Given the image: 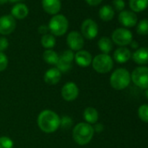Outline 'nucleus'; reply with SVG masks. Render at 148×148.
<instances>
[{
	"mask_svg": "<svg viewBox=\"0 0 148 148\" xmlns=\"http://www.w3.org/2000/svg\"><path fill=\"white\" fill-rule=\"evenodd\" d=\"M83 117L86 120V123L90 125L96 124L99 120V112L94 107L89 106L85 109L83 112Z\"/></svg>",
	"mask_w": 148,
	"mask_h": 148,
	"instance_id": "19",
	"label": "nucleus"
},
{
	"mask_svg": "<svg viewBox=\"0 0 148 148\" xmlns=\"http://www.w3.org/2000/svg\"><path fill=\"white\" fill-rule=\"evenodd\" d=\"M73 125V120L69 116H63L60 118V126L64 130H68Z\"/></svg>",
	"mask_w": 148,
	"mask_h": 148,
	"instance_id": "28",
	"label": "nucleus"
},
{
	"mask_svg": "<svg viewBox=\"0 0 148 148\" xmlns=\"http://www.w3.org/2000/svg\"><path fill=\"white\" fill-rule=\"evenodd\" d=\"M38 125L42 132L52 133L60 126V117L51 110H44L38 117Z\"/></svg>",
	"mask_w": 148,
	"mask_h": 148,
	"instance_id": "1",
	"label": "nucleus"
},
{
	"mask_svg": "<svg viewBox=\"0 0 148 148\" xmlns=\"http://www.w3.org/2000/svg\"><path fill=\"white\" fill-rule=\"evenodd\" d=\"M132 58V52L126 47H119L113 52V59L118 64H125Z\"/></svg>",
	"mask_w": 148,
	"mask_h": 148,
	"instance_id": "17",
	"label": "nucleus"
},
{
	"mask_svg": "<svg viewBox=\"0 0 148 148\" xmlns=\"http://www.w3.org/2000/svg\"><path fill=\"white\" fill-rule=\"evenodd\" d=\"M9 46V41L6 38L1 37L0 38V51L4 52Z\"/></svg>",
	"mask_w": 148,
	"mask_h": 148,
	"instance_id": "33",
	"label": "nucleus"
},
{
	"mask_svg": "<svg viewBox=\"0 0 148 148\" xmlns=\"http://www.w3.org/2000/svg\"><path fill=\"white\" fill-rule=\"evenodd\" d=\"M59 58V55L53 50H45L43 53V59L51 65H56Z\"/></svg>",
	"mask_w": 148,
	"mask_h": 148,
	"instance_id": "23",
	"label": "nucleus"
},
{
	"mask_svg": "<svg viewBox=\"0 0 148 148\" xmlns=\"http://www.w3.org/2000/svg\"><path fill=\"white\" fill-rule=\"evenodd\" d=\"M133 39L131 31L126 28H118L112 33V41L120 47L129 45Z\"/></svg>",
	"mask_w": 148,
	"mask_h": 148,
	"instance_id": "7",
	"label": "nucleus"
},
{
	"mask_svg": "<svg viewBox=\"0 0 148 148\" xmlns=\"http://www.w3.org/2000/svg\"><path fill=\"white\" fill-rule=\"evenodd\" d=\"M9 2H11V3H18V2H20L21 0H8Z\"/></svg>",
	"mask_w": 148,
	"mask_h": 148,
	"instance_id": "39",
	"label": "nucleus"
},
{
	"mask_svg": "<svg viewBox=\"0 0 148 148\" xmlns=\"http://www.w3.org/2000/svg\"><path fill=\"white\" fill-rule=\"evenodd\" d=\"M98 46L99 50L102 51V53L109 54L113 48V44L112 39L109 38L108 37H102L99 38L98 42Z\"/></svg>",
	"mask_w": 148,
	"mask_h": 148,
	"instance_id": "21",
	"label": "nucleus"
},
{
	"mask_svg": "<svg viewBox=\"0 0 148 148\" xmlns=\"http://www.w3.org/2000/svg\"><path fill=\"white\" fill-rule=\"evenodd\" d=\"M79 94V89L78 86L74 82H67L65 83L61 89V96L64 100L71 102L74 101Z\"/></svg>",
	"mask_w": 148,
	"mask_h": 148,
	"instance_id": "10",
	"label": "nucleus"
},
{
	"mask_svg": "<svg viewBox=\"0 0 148 148\" xmlns=\"http://www.w3.org/2000/svg\"><path fill=\"white\" fill-rule=\"evenodd\" d=\"M72 67V63H69V62H66L61 58H58V61L56 64V68L58 70L60 71L61 73H65L67 72L68 71H70Z\"/></svg>",
	"mask_w": 148,
	"mask_h": 148,
	"instance_id": "27",
	"label": "nucleus"
},
{
	"mask_svg": "<svg viewBox=\"0 0 148 148\" xmlns=\"http://www.w3.org/2000/svg\"><path fill=\"white\" fill-rule=\"evenodd\" d=\"M11 13H12L11 15L15 19H24L28 16L29 9L25 4L18 3L12 7V11H11Z\"/></svg>",
	"mask_w": 148,
	"mask_h": 148,
	"instance_id": "18",
	"label": "nucleus"
},
{
	"mask_svg": "<svg viewBox=\"0 0 148 148\" xmlns=\"http://www.w3.org/2000/svg\"><path fill=\"white\" fill-rule=\"evenodd\" d=\"M131 73L125 68H118L112 71L110 77L111 86L117 91L127 88L131 83Z\"/></svg>",
	"mask_w": 148,
	"mask_h": 148,
	"instance_id": "3",
	"label": "nucleus"
},
{
	"mask_svg": "<svg viewBox=\"0 0 148 148\" xmlns=\"http://www.w3.org/2000/svg\"><path fill=\"white\" fill-rule=\"evenodd\" d=\"M130 45H131V47H132V49H135V50H137V49L138 48V44L137 41H133V40H132V41L131 42Z\"/></svg>",
	"mask_w": 148,
	"mask_h": 148,
	"instance_id": "37",
	"label": "nucleus"
},
{
	"mask_svg": "<svg viewBox=\"0 0 148 148\" xmlns=\"http://www.w3.org/2000/svg\"><path fill=\"white\" fill-rule=\"evenodd\" d=\"M93 130H94V132H103V130H104V125H103V124H101V123H99V124H97L96 123V125L93 126Z\"/></svg>",
	"mask_w": 148,
	"mask_h": 148,
	"instance_id": "36",
	"label": "nucleus"
},
{
	"mask_svg": "<svg viewBox=\"0 0 148 148\" xmlns=\"http://www.w3.org/2000/svg\"><path fill=\"white\" fill-rule=\"evenodd\" d=\"M8 2V0H0V5H4Z\"/></svg>",
	"mask_w": 148,
	"mask_h": 148,
	"instance_id": "38",
	"label": "nucleus"
},
{
	"mask_svg": "<svg viewBox=\"0 0 148 148\" xmlns=\"http://www.w3.org/2000/svg\"><path fill=\"white\" fill-rule=\"evenodd\" d=\"M40 43H41V45L44 48H45L46 50H51L56 45L55 36H53L52 34H49V33H47L45 35H43L42 38H41Z\"/></svg>",
	"mask_w": 148,
	"mask_h": 148,
	"instance_id": "24",
	"label": "nucleus"
},
{
	"mask_svg": "<svg viewBox=\"0 0 148 148\" xmlns=\"http://www.w3.org/2000/svg\"><path fill=\"white\" fill-rule=\"evenodd\" d=\"M98 33H99V26L94 20L91 18H87L82 23L81 35L83 36V38L92 40L98 36Z\"/></svg>",
	"mask_w": 148,
	"mask_h": 148,
	"instance_id": "9",
	"label": "nucleus"
},
{
	"mask_svg": "<svg viewBox=\"0 0 148 148\" xmlns=\"http://www.w3.org/2000/svg\"><path fill=\"white\" fill-rule=\"evenodd\" d=\"M66 43L70 50H71L72 51H79L83 49L85 40L81 33L76 31H72L67 35Z\"/></svg>",
	"mask_w": 148,
	"mask_h": 148,
	"instance_id": "8",
	"label": "nucleus"
},
{
	"mask_svg": "<svg viewBox=\"0 0 148 148\" xmlns=\"http://www.w3.org/2000/svg\"><path fill=\"white\" fill-rule=\"evenodd\" d=\"M69 27V22L67 18L61 14L54 15L49 21L48 28L51 34L53 36L60 37L65 34Z\"/></svg>",
	"mask_w": 148,
	"mask_h": 148,
	"instance_id": "4",
	"label": "nucleus"
},
{
	"mask_svg": "<svg viewBox=\"0 0 148 148\" xmlns=\"http://www.w3.org/2000/svg\"><path fill=\"white\" fill-rule=\"evenodd\" d=\"M38 33H40V34H42V35H45V34H47V33H48V32H49L48 25H40V26L38 27Z\"/></svg>",
	"mask_w": 148,
	"mask_h": 148,
	"instance_id": "34",
	"label": "nucleus"
},
{
	"mask_svg": "<svg viewBox=\"0 0 148 148\" xmlns=\"http://www.w3.org/2000/svg\"><path fill=\"white\" fill-rule=\"evenodd\" d=\"M129 6L134 13L141 12L148 7V0H129Z\"/></svg>",
	"mask_w": 148,
	"mask_h": 148,
	"instance_id": "22",
	"label": "nucleus"
},
{
	"mask_svg": "<svg viewBox=\"0 0 148 148\" xmlns=\"http://www.w3.org/2000/svg\"><path fill=\"white\" fill-rule=\"evenodd\" d=\"M59 58L66 62L72 63V61L74 60V52L71 50H65L59 55Z\"/></svg>",
	"mask_w": 148,
	"mask_h": 148,
	"instance_id": "30",
	"label": "nucleus"
},
{
	"mask_svg": "<svg viewBox=\"0 0 148 148\" xmlns=\"http://www.w3.org/2000/svg\"><path fill=\"white\" fill-rule=\"evenodd\" d=\"M112 5L114 7L113 10H116L117 12H122L124 11L125 7V3L124 0H113L112 1Z\"/></svg>",
	"mask_w": 148,
	"mask_h": 148,
	"instance_id": "32",
	"label": "nucleus"
},
{
	"mask_svg": "<svg viewBox=\"0 0 148 148\" xmlns=\"http://www.w3.org/2000/svg\"><path fill=\"white\" fill-rule=\"evenodd\" d=\"M132 58L138 65H145L148 64V48L138 47L132 53Z\"/></svg>",
	"mask_w": 148,
	"mask_h": 148,
	"instance_id": "15",
	"label": "nucleus"
},
{
	"mask_svg": "<svg viewBox=\"0 0 148 148\" xmlns=\"http://www.w3.org/2000/svg\"><path fill=\"white\" fill-rule=\"evenodd\" d=\"M138 116L141 121L148 123V104H143L138 107Z\"/></svg>",
	"mask_w": 148,
	"mask_h": 148,
	"instance_id": "26",
	"label": "nucleus"
},
{
	"mask_svg": "<svg viewBox=\"0 0 148 148\" xmlns=\"http://www.w3.org/2000/svg\"><path fill=\"white\" fill-rule=\"evenodd\" d=\"M145 98L147 99V100H148V89H146L145 90Z\"/></svg>",
	"mask_w": 148,
	"mask_h": 148,
	"instance_id": "40",
	"label": "nucleus"
},
{
	"mask_svg": "<svg viewBox=\"0 0 148 148\" xmlns=\"http://www.w3.org/2000/svg\"><path fill=\"white\" fill-rule=\"evenodd\" d=\"M62 73L60 72V71L58 70L56 67H52L45 71L44 75V80L49 86H55L60 81Z\"/></svg>",
	"mask_w": 148,
	"mask_h": 148,
	"instance_id": "13",
	"label": "nucleus"
},
{
	"mask_svg": "<svg viewBox=\"0 0 148 148\" xmlns=\"http://www.w3.org/2000/svg\"><path fill=\"white\" fill-rule=\"evenodd\" d=\"M137 33L140 36H147L148 35V19L145 18L140 20L136 28Z\"/></svg>",
	"mask_w": 148,
	"mask_h": 148,
	"instance_id": "25",
	"label": "nucleus"
},
{
	"mask_svg": "<svg viewBox=\"0 0 148 148\" xmlns=\"http://www.w3.org/2000/svg\"><path fill=\"white\" fill-rule=\"evenodd\" d=\"M17 26L16 19L12 15L0 17V34L6 36L12 33Z\"/></svg>",
	"mask_w": 148,
	"mask_h": 148,
	"instance_id": "11",
	"label": "nucleus"
},
{
	"mask_svg": "<svg viewBox=\"0 0 148 148\" xmlns=\"http://www.w3.org/2000/svg\"><path fill=\"white\" fill-rule=\"evenodd\" d=\"M74 60H75L78 65L81 67H88L92 64V56L89 51L80 50L74 54Z\"/></svg>",
	"mask_w": 148,
	"mask_h": 148,
	"instance_id": "14",
	"label": "nucleus"
},
{
	"mask_svg": "<svg viewBox=\"0 0 148 148\" xmlns=\"http://www.w3.org/2000/svg\"><path fill=\"white\" fill-rule=\"evenodd\" d=\"M13 146L14 142L11 138L7 136L0 137V148H13Z\"/></svg>",
	"mask_w": 148,
	"mask_h": 148,
	"instance_id": "29",
	"label": "nucleus"
},
{
	"mask_svg": "<svg viewBox=\"0 0 148 148\" xmlns=\"http://www.w3.org/2000/svg\"><path fill=\"white\" fill-rule=\"evenodd\" d=\"M44 11L50 15H57L61 10L60 0H42Z\"/></svg>",
	"mask_w": 148,
	"mask_h": 148,
	"instance_id": "16",
	"label": "nucleus"
},
{
	"mask_svg": "<svg viewBox=\"0 0 148 148\" xmlns=\"http://www.w3.org/2000/svg\"><path fill=\"white\" fill-rule=\"evenodd\" d=\"M94 71L100 74L110 72L113 68V59L109 54H99L92 58V62Z\"/></svg>",
	"mask_w": 148,
	"mask_h": 148,
	"instance_id": "5",
	"label": "nucleus"
},
{
	"mask_svg": "<svg viewBox=\"0 0 148 148\" xmlns=\"http://www.w3.org/2000/svg\"><path fill=\"white\" fill-rule=\"evenodd\" d=\"M118 18H119V22L125 28L134 27L138 23L137 15L133 12H130L127 10L120 12Z\"/></svg>",
	"mask_w": 148,
	"mask_h": 148,
	"instance_id": "12",
	"label": "nucleus"
},
{
	"mask_svg": "<svg viewBox=\"0 0 148 148\" xmlns=\"http://www.w3.org/2000/svg\"><path fill=\"white\" fill-rule=\"evenodd\" d=\"M8 58L4 53L0 51V72L4 71L8 66Z\"/></svg>",
	"mask_w": 148,
	"mask_h": 148,
	"instance_id": "31",
	"label": "nucleus"
},
{
	"mask_svg": "<svg viewBox=\"0 0 148 148\" xmlns=\"http://www.w3.org/2000/svg\"><path fill=\"white\" fill-rule=\"evenodd\" d=\"M131 80L142 90L148 89V66L138 65L131 73Z\"/></svg>",
	"mask_w": 148,
	"mask_h": 148,
	"instance_id": "6",
	"label": "nucleus"
},
{
	"mask_svg": "<svg viewBox=\"0 0 148 148\" xmlns=\"http://www.w3.org/2000/svg\"><path fill=\"white\" fill-rule=\"evenodd\" d=\"M94 133L93 126L86 122L79 123L73 127L72 130L73 139L79 145H86L89 144L92 141Z\"/></svg>",
	"mask_w": 148,
	"mask_h": 148,
	"instance_id": "2",
	"label": "nucleus"
},
{
	"mask_svg": "<svg viewBox=\"0 0 148 148\" xmlns=\"http://www.w3.org/2000/svg\"><path fill=\"white\" fill-rule=\"evenodd\" d=\"M103 0H86V2L90 5V6H98L102 3Z\"/></svg>",
	"mask_w": 148,
	"mask_h": 148,
	"instance_id": "35",
	"label": "nucleus"
},
{
	"mask_svg": "<svg viewBox=\"0 0 148 148\" xmlns=\"http://www.w3.org/2000/svg\"><path fill=\"white\" fill-rule=\"evenodd\" d=\"M114 15H115V11L110 5L102 6L99 12V16L100 19L103 21H106V22L112 20V18H114Z\"/></svg>",
	"mask_w": 148,
	"mask_h": 148,
	"instance_id": "20",
	"label": "nucleus"
}]
</instances>
